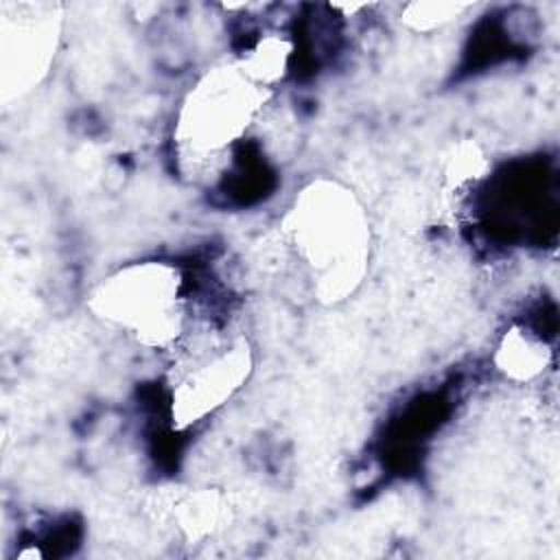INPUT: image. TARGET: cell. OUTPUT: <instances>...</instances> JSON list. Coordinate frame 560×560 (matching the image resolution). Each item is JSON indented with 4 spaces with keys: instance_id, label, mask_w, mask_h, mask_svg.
<instances>
[{
    "instance_id": "cell-1",
    "label": "cell",
    "mask_w": 560,
    "mask_h": 560,
    "mask_svg": "<svg viewBox=\"0 0 560 560\" xmlns=\"http://www.w3.org/2000/svg\"><path fill=\"white\" fill-rule=\"evenodd\" d=\"M293 236L322 287L339 291L365 256V223L352 197L332 188L306 190L293 212Z\"/></svg>"
},
{
    "instance_id": "cell-2",
    "label": "cell",
    "mask_w": 560,
    "mask_h": 560,
    "mask_svg": "<svg viewBox=\"0 0 560 560\" xmlns=\"http://www.w3.org/2000/svg\"><path fill=\"white\" fill-rule=\"evenodd\" d=\"M179 273L162 262H142L112 276L94 295L103 317L153 343H168L184 330Z\"/></svg>"
},
{
    "instance_id": "cell-3",
    "label": "cell",
    "mask_w": 560,
    "mask_h": 560,
    "mask_svg": "<svg viewBox=\"0 0 560 560\" xmlns=\"http://www.w3.org/2000/svg\"><path fill=\"white\" fill-rule=\"evenodd\" d=\"M262 90L241 68L210 74L197 85L184 109V140L197 153L219 155L245 133L260 107Z\"/></svg>"
},
{
    "instance_id": "cell-4",
    "label": "cell",
    "mask_w": 560,
    "mask_h": 560,
    "mask_svg": "<svg viewBox=\"0 0 560 560\" xmlns=\"http://www.w3.org/2000/svg\"><path fill=\"white\" fill-rule=\"evenodd\" d=\"M249 370L245 343L192 339L173 385V418L197 422L241 387Z\"/></svg>"
}]
</instances>
